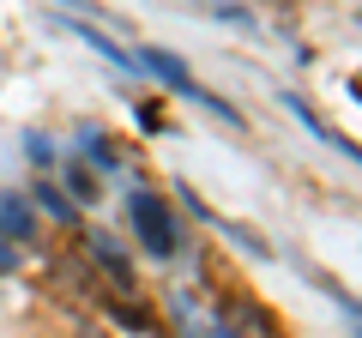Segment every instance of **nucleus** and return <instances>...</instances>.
I'll return each instance as SVG.
<instances>
[{
    "label": "nucleus",
    "instance_id": "f257e3e1",
    "mask_svg": "<svg viewBox=\"0 0 362 338\" xmlns=\"http://www.w3.org/2000/svg\"><path fill=\"white\" fill-rule=\"evenodd\" d=\"M133 230H139V242H145V254H151V260H175L181 230H175L169 206L151 194V187H139V194H133Z\"/></svg>",
    "mask_w": 362,
    "mask_h": 338
},
{
    "label": "nucleus",
    "instance_id": "f03ea898",
    "mask_svg": "<svg viewBox=\"0 0 362 338\" xmlns=\"http://www.w3.org/2000/svg\"><path fill=\"white\" fill-rule=\"evenodd\" d=\"M139 73L163 78L169 91H181V97L194 91V73H187V66H181V61H175V54H169V49H145V54H139Z\"/></svg>",
    "mask_w": 362,
    "mask_h": 338
},
{
    "label": "nucleus",
    "instance_id": "7ed1b4c3",
    "mask_svg": "<svg viewBox=\"0 0 362 338\" xmlns=\"http://www.w3.org/2000/svg\"><path fill=\"white\" fill-rule=\"evenodd\" d=\"M30 230H37V211L18 194H0V235H6V242H30Z\"/></svg>",
    "mask_w": 362,
    "mask_h": 338
},
{
    "label": "nucleus",
    "instance_id": "20e7f679",
    "mask_svg": "<svg viewBox=\"0 0 362 338\" xmlns=\"http://www.w3.org/2000/svg\"><path fill=\"white\" fill-rule=\"evenodd\" d=\"M66 30H73L78 42H90V49L103 54V61H115L121 73H139V61H133L127 49H115V42H109V37H103V30H97V25H85V18H66Z\"/></svg>",
    "mask_w": 362,
    "mask_h": 338
},
{
    "label": "nucleus",
    "instance_id": "39448f33",
    "mask_svg": "<svg viewBox=\"0 0 362 338\" xmlns=\"http://www.w3.org/2000/svg\"><path fill=\"white\" fill-rule=\"evenodd\" d=\"M90 260L103 266V272H109V278H115V284H121V290H127V284H133V266H127V254H121V247H115V242H109V235H90Z\"/></svg>",
    "mask_w": 362,
    "mask_h": 338
},
{
    "label": "nucleus",
    "instance_id": "423d86ee",
    "mask_svg": "<svg viewBox=\"0 0 362 338\" xmlns=\"http://www.w3.org/2000/svg\"><path fill=\"white\" fill-rule=\"evenodd\" d=\"M37 206H42V211H49V218H54V223H73V199H66V194H61V187H37Z\"/></svg>",
    "mask_w": 362,
    "mask_h": 338
},
{
    "label": "nucleus",
    "instance_id": "0eeeda50",
    "mask_svg": "<svg viewBox=\"0 0 362 338\" xmlns=\"http://www.w3.org/2000/svg\"><path fill=\"white\" fill-rule=\"evenodd\" d=\"M66 194L73 199H97V175H90V169H66Z\"/></svg>",
    "mask_w": 362,
    "mask_h": 338
},
{
    "label": "nucleus",
    "instance_id": "6e6552de",
    "mask_svg": "<svg viewBox=\"0 0 362 338\" xmlns=\"http://www.w3.org/2000/svg\"><path fill=\"white\" fill-rule=\"evenodd\" d=\"M85 157H90L97 169H115V151H109V139H103V133H85Z\"/></svg>",
    "mask_w": 362,
    "mask_h": 338
},
{
    "label": "nucleus",
    "instance_id": "1a4fd4ad",
    "mask_svg": "<svg viewBox=\"0 0 362 338\" xmlns=\"http://www.w3.org/2000/svg\"><path fill=\"white\" fill-rule=\"evenodd\" d=\"M30 157H37V163H54V145L42 139V133H30Z\"/></svg>",
    "mask_w": 362,
    "mask_h": 338
},
{
    "label": "nucleus",
    "instance_id": "9d476101",
    "mask_svg": "<svg viewBox=\"0 0 362 338\" xmlns=\"http://www.w3.org/2000/svg\"><path fill=\"white\" fill-rule=\"evenodd\" d=\"M13 272V242H0V278Z\"/></svg>",
    "mask_w": 362,
    "mask_h": 338
},
{
    "label": "nucleus",
    "instance_id": "9b49d317",
    "mask_svg": "<svg viewBox=\"0 0 362 338\" xmlns=\"http://www.w3.org/2000/svg\"><path fill=\"white\" fill-rule=\"evenodd\" d=\"M218 338H242V332H235V326H218Z\"/></svg>",
    "mask_w": 362,
    "mask_h": 338
},
{
    "label": "nucleus",
    "instance_id": "f8f14e48",
    "mask_svg": "<svg viewBox=\"0 0 362 338\" xmlns=\"http://www.w3.org/2000/svg\"><path fill=\"white\" fill-rule=\"evenodd\" d=\"M85 338H103V332H85Z\"/></svg>",
    "mask_w": 362,
    "mask_h": 338
}]
</instances>
